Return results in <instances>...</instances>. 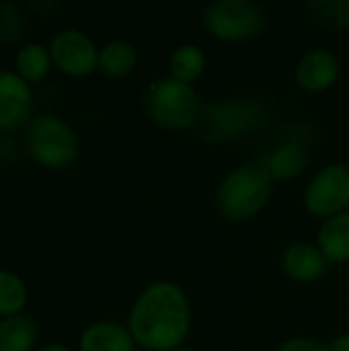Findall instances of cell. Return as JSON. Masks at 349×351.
I'll return each instance as SVG.
<instances>
[{"instance_id":"d6986e66","label":"cell","mask_w":349,"mask_h":351,"mask_svg":"<svg viewBox=\"0 0 349 351\" xmlns=\"http://www.w3.org/2000/svg\"><path fill=\"white\" fill-rule=\"evenodd\" d=\"M29 302V288L25 280L10 271L0 267V319L25 315L23 311L27 308Z\"/></svg>"},{"instance_id":"7a4b0ae2","label":"cell","mask_w":349,"mask_h":351,"mask_svg":"<svg viewBox=\"0 0 349 351\" xmlns=\"http://www.w3.org/2000/svg\"><path fill=\"white\" fill-rule=\"evenodd\" d=\"M274 181L261 160L243 162L232 169L216 189V208L230 222L255 218L272 199Z\"/></svg>"},{"instance_id":"7c38bea8","label":"cell","mask_w":349,"mask_h":351,"mask_svg":"<svg viewBox=\"0 0 349 351\" xmlns=\"http://www.w3.org/2000/svg\"><path fill=\"white\" fill-rule=\"evenodd\" d=\"M309 150L298 142H288L274 148L267 156L261 158L265 171L274 183H288L300 177L309 167Z\"/></svg>"},{"instance_id":"52a82bcc","label":"cell","mask_w":349,"mask_h":351,"mask_svg":"<svg viewBox=\"0 0 349 351\" xmlns=\"http://www.w3.org/2000/svg\"><path fill=\"white\" fill-rule=\"evenodd\" d=\"M53 68L72 78L88 76L97 70L99 47L88 33L76 27H64L56 31L47 43Z\"/></svg>"},{"instance_id":"8992f818","label":"cell","mask_w":349,"mask_h":351,"mask_svg":"<svg viewBox=\"0 0 349 351\" xmlns=\"http://www.w3.org/2000/svg\"><path fill=\"white\" fill-rule=\"evenodd\" d=\"M304 206L311 216L329 220L349 210V167L335 162L323 167L304 189Z\"/></svg>"},{"instance_id":"4fadbf2b","label":"cell","mask_w":349,"mask_h":351,"mask_svg":"<svg viewBox=\"0 0 349 351\" xmlns=\"http://www.w3.org/2000/svg\"><path fill=\"white\" fill-rule=\"evenodd\" d=\"M317 247L329 263L349 261V210L323 222L317 239Z\"/></svg>"},{"instance_id":"cb8c5ba5","label":"cell","mask_w":349,"mask_h":351,"mask_svg":"<svg viewBox=\"0 0 349 351\" xmlns=\"http://www.w3.org/2000/svg\"><path fill=\"white\" fill-rule=\"evenodd\" d=\"M173 351H195V350H189V348H177V350Z\"/></svg>"},{"instance_id":"277c9868","label":"cell","mask_w":349,"mask_h":351,"mask_svg":"<svg viewBox=\"0 0 349 351\" xmlns=\"http://www.w3.org/2000/svg\"><path fill=\"white\" fill-rule=\"evenodd\" d=\"M144 111L148 119L167 130L183 132L200 123L204 109L193 84L179 82L171 76L156 78L144 93Z\"/></svg>"},{"instance_id":"ffe728a7","label":"cell","mask_w":349,"mask_h":351,"mask_svg":"<svg viewBox=\"0 0 349 351\" xmlns=\"http://www.w3.org/2000/svg\"><path fill=\"white\" fill-rule=\"evenodd\" d=\"M25 19L14 2H0V41L14 43L23 37Z\"/></svg>"},{"instance_id":"5b68a950","label":"cell","mask_w":349,"mask_h":351,"mask_svg":"<svg viewBox=\"0 0 349 351\" xmlns=\"http://www.w3.org/2000/svg\"><path fill=\"white\" fill-rule=\"evenodd\" d=\"M206 31L220 41L255 39L267 23L265 10L253 0H214L204 10Z\"/></svg>"},{"instance_id":"9c48e42d","label":"cell","mask_w":349,"mask_h":351,"mask_svg":"<svg viewBox=\"0 0 349 351\" xmlns=\"http://www.w3.org/2000/svg\"><path fill=\"white\" fill-rule=\"evenodd\" d=\"M339 60L335 53H331L329 49L317 47L306 51L296 68H294V78L296 84L300 88H304L306 93H323L327 88H331L337 78H339Z\"/></svg>"},{"instance_id":"7402d4cb","label":"cell","mask_w":349,"mask_h":351,"mask_svg":"<svg viewBox=\"0 0 349 351\" xmlns=\"http://www.w3.org/2000/svg\"><path fill=\"white\" fill-rule=\"evenodd\" d=\"M329 351H349V333L337 335V337L329 343Z\"/></svg>"},{"instance_id":"ba28073f","label":"cell","mask_w":349,"mask_h":351,"mask_svg":"<svg viewBox=\"0 0 349 351\" xmlns=\"http://www.w3.org/2000/svg\"><path fill=\"white\" fill-rule=\"evenodd\" d=\"M33 119V88L14 70L0 68V134L25 130Z\"/></svg>"},{"instance_id":"e0dca14e","label":"cell","mask_w":349,"mask_h":351,"mask_svg":"<svg viewBox=\"0 0 349 351\" xmlns=\"http://www.w3.org/2000/svg\"><path fill=\"white\" fill-rule=\"evenodd\" d=\"M206 66H208L206 53L195 43L177 45L173 49L171 58H169L171 78H175L179 82H185V84H193L206 72Z\"/></svg>"},{"instance_id":"603a6c76","label":"cell","mask_w":349,"mask_h":351,"mask_svg":"<svg viewBox=\"0 0 349 351\" xmlns=\"http://www.w3.org/2000/svg\"><path fill=\"white\" fill-rule=\"evenodd\" d=\"M37 351H72L68 346L64 343H45L41 348H37Z\"/></svg>"},{"instance_id":"6da1fadb","label":"cell","mask_w":349,"mask_h":351,"mask_svg":"<svg viewBox=\"0 0 349 351\" xmlns=\"http://www.w3.org/2000/svg\"><path fill=\"white\" fill-rule=\"evenodd\" d=\"M128 329L142 350L183 348L191 329V304L185 290L167 280L148 284L130 308Z\"/></svg>"},{"instance_id":"8fae6325","label":"cell","mask_w":349,"mask_h":351,"mask_svg":"<svg viewBox=\"0 0 349 351\" xmlns=\"http://www.w3.org/2000/svg\"><path fill=\"white\" fill-rule=\"evenodd\" d=\"M78 351H138V346L128 327L113 321H99L82 331Z\"/></svg>"},{"instance_id":"5bb4252c","label":"cell","mask_w":349,"mask_h":351,"mask_svg":"<svg viewBox=\"0 0 349 351\" xmlns=\"http://www.w3.org/2000/svg\"><path fill=\"white\" fill-rule=\"evenodd\" d=\"M138 64V49L125 39H113L99 47L97 70L109 78H125L134 72Z\"/></svg>"},{"instance_id":"9a60e30c","label":"cell","mask_w":349,"mask_h":351,"mask_svg":"<svg viewBox=\"0 0 349 351\" xmlns=\"http://www.w3.org/2000/svg\"><path fill=\"white\" fill-rule=\"evenodd\" d=\"M51 68H53V62H51V53H49L47 45L31 41L16 49L14 72L31 86L41 82L43 78H47Z\"/></svg>"},{"instance_id":"30bf717a","label":"cell","mask_w":349,"mask_h":351,"mask_svg":"<svg viewBox=\"0 0 349 351\" xmlns=\"http://www.w3.org/2000/svg\"><path fill=\"white\" fill-rule=\"evenodd\" d=\"M282 269L292 282L313 284V282H319L327 274L329 261L325 259L319 247L300 241V243H292L284 251Z\"/></svg>"},{"instance_id":"44dd1931","label":"cell","mask_w":349,"mask_h":351,"mask_svg":"<svg viewBox=\"0 0 349 351\" xmlns=\"http://www.w3.org/2000/svg\"><path fill=\"white\" fill-rule=\"evenodd\" d=\"M278 351H329V343H323L313 337H292L284 341Z\"/></svg>"},{"instance_id":"2e32d148","label":"cell","mask_w":349,"mask_h":351,"mask_svg":"<svg viewBox=\"0 0 349 351\" xmlns=\"http://www.w3.org/2000/svg\"><path fill=\"white\" fill-rule=\"evenodd\" d=\"M39 327L27 315L0 319V351H37Z\"/></svg>"},{"instance_id":"ac0fdd59","label":"cell","mask_w":349,"mask_h":351,"mask_svg":"<svg viewBox=\"0 0 349 351\" xmlns=\"http://www.w3.org/2000/svg\"><path fill=\"white\" fill-rule=\"evenodd\" d=\"M304 12L311 23L329 31L349 29V0H309Z\"/></svg>"},{"instance_id":"3957f363","label":"cell","mask_w":349,"mask_h":351,"mask_svg":"<svg viewBox=\"0 0 349 351\" xmlns=\"http://www.w3.org/2000/svg\"><path fill=\"white\" fill-rule=\"evenodd\" d=\"M23 144L29 158L45 171L72 169L80 156L76 130L53 113H39L23 130Z\"/></svg>"}]
</instances>
